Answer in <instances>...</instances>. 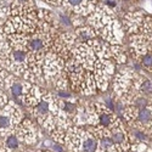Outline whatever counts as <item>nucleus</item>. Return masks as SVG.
I'll list each match as a JSON object with an SVG mask.
<instances>
[{
	"label": "nucleus",
	"mask_w": 152,
	"mask_h": 152,
	"mask_svg": "<svg viewBox=\"0 0 152 152\" xmlns=\"http://www.w3.org/2000/svg\"><path fill=\"white\" fill-rule=\"evenodd\" d=\"M113 72H115V66L111 60L108 58H97L94 65V77L96 80V85L100 90H106L108 84L112 79Z\"/></svg>",
	"instance_id": "obj_1"
},
{
	"label": "nucleus",
	"mask_w": 152,
	"mask_h": 152,
	"mask_svg": "<svg viewBox=\"0 0 152 152\" xmlns=\"http://www.w3.org/2000/svg\"><path fill=\"white\" fill-rule=\"evenodd\" d=\"M135 75H136L135 71L130 67L123 68L116 73V75L113 77V90H115L117 97L123 96L132 89Z\"/></svg>",
	"instance_id": "obj_2"
},
{
	"label": "nucleus",
	"mask_w": 152,
	"mask_h": 152,
	"mask_svg": "<svg viewBox=\"0 0 152 152\" xmlns=\"http://www.w3.org/2000/svg\"><path fill=\"white\" fill-rule=\"evenodd\" d=\"M99 35L105 42L111 45H121L123 37H124V28L122 23L117 20H111L105 27H102L99 32Z\"/></svg>",
	"instance_id": "obj_3"
},
{
	"label": "nucleus",
	"mask_w": 152,
	"mask_h": 152,
	"mask_svg": "<svg viewBox=\"0 0 152 152\" xmlns=\"http://www.w3.org/2000/svg\"><path fill=\"white\" fill-rule=\"evenodd\" d=\"M97 6V0H63L62 6L67 12L83 17L90 16Z\"/></svg>",
	"instance_id": "obj_4"
},
{
	"label": "nucleus",
	"mask_w": 152,
	"mask_h": 152,
	"mask_svg": "<svg viewBox=\"0 0 152 152\" xmlns=\"http://www.w3.org/2000/svg\"><path fill=\"white\" fill-rule=\"evenodd\" d=\"M65 63L66 61L57 54H55L54 51H49L45 56L43 65V73L46 79H55L62 72V68H65Z\"/></svg>",
	"instance_id": "obj_5"
},
{
	"label": "nucleus",
	"mask_w": 152,
	"mask_h": 152,
	"mask_svg": "<svg viewBox=\"0 0 152 152\" xmlns=\"http://www.w3.org/2000/svg\"><path fill=\"white\" fill-rule=\"evenodd\" d=\"M73 57L77 60L86 71H91V72L94 69V65L97 60V56L93 51V49L86 43H82L78 46L74 48Z\"/></svg>",
	"instance_id": "obj_6"
},
{
	"label": "nucleus",
	"mask_w": 152,
	"mask_h": 152,
	"mask_svg": "<svg viewBox=\"0 0 152 152\" xmlns=\"http://www.w3.org/2000/svg\"><path fill=\"white\" fill-rule=\"evenodd\" d=\"M145 16H146L145 12L141 11V10H132V11H128V12H125V14L123 15L122 26H123V28L126 32H128L129 34L139 33Z\"/></svg>",
	"instance_id": "obj_7"
},
{
	"label": "nucleus",
	"mask_w": 152,
	"mask_h": 152,
	"mask_svg": "<svg viewBox=\"0 0 152 152\" xmlns=\"http://www.w3.org/2000/svg\"><path fill=\"white\" fill-rule=\"evenodd\" d=\"M35 0H11L10 15L11 16H24L35 12Z\"/></svg>",
	"instance_id": "obj_8"
},
{
	"label": "nucleus",
	"mask_w": 152,
	"mask_h": 152,
	"mask_svg": "<svg viewBox=\"0 0 152 152\" xmlns=\"http://www.w3.org/2000/svg\"><path fill=\"white\" fill-rule=\"evenodd\" d=\"M74 35H75V38H77V40H79L82 43H88L89 40L99 37L97 31L95 28H93L91 26H80V27H78L74 32Z\"/></svg>",
	"instance_id": "obj_9"
},
{
	"label": "nucleus",
	"mask_w": 152,
	"mask_h": 152,
	"mask_svg": "<svg viewBox=\"0 0 152 152\" xmlns=\"http://www.w3.org/2000/svg\"><path fill=\"white\" fill-rule=\"evenodd\" d=\"M128 133H129V139H130L132 144H135V142H147L150 140L148 133H146L145 130H142L140 128H133V126H130V129L128 130Z\"/></svg>",
	"instance_id": "obj_10"
},
{
	"label": "nucleus",
	"mask_w": 152,
	"mask_h": 152,
	"mask_svg": "<svg viewBox=\"0 0 152 152\" xmlns=\"http://www.w3.org/2000/svg\"><path fill=\"white\" fill-rule=\"evenodd\" d=\"M111 56L115 60V62L119 63V65H124L128 62L126 53L122 49L121 45H111Z\"/></svg>",
	"instance_id": "obj_11"
},
{
	"label": "nucleus",
	"mask_w": 152,
	"mask_h": 152,
	"mask_svg": "<svg viewBox=\"0 0 152 152\" xmlns=\"http://www.w3.org/2000/svg\"><path fill=\"white\" fill-rule=\"evenodd\" d=\"M136 60L140 65L142 66V68H145L147 72L152 73V49H150L148 51H146L145 54H142L141 56H139Z\"/></svg>",
	"instance_id": "obj_12"
},
{
	"label": "nucleus",
	"mask_w": 152,
	"mask_h": 152,
	"mask_svg": "<svg viewBox=\"0 0 152 152\" xmlns=\"http://www.w3.org/2000/svg\"><path fill=\"white\" fill-rule=\"evenodd\" d=\"M57 22L61 24L62 27H65V28H69V27L74 26L72 16H69L67 14L66 10H65V12H58V14H57Z\"/></svg>",
	"instance_id": "obj_13"
},
{
	"label": "nucleus",
	"mask_w": 152,
	"mask_h": 152,
	"mask_svg": "<svg viewBox=\"0 0 152 152\" xmlns=\"http://www.w3.org/2000/svg\"><path fill=\"white\" fill-rule=\"evenodd\" d=\"M5 147L9 150H16L20 147V137L16 134H10L5 139Z\"/></svg>",
	"instance_id": "obj_14"
},
{
	"label": "nucleus",
	"mask_w": 152,
	"mask_h": 152,
	"mask_svg": "<svg viewBox=\"0 0 152 152\" xmlns=\"http://www.w3.org/2000/svg\"><path fill=\"white\" fill-rule=\"evenodd\" d=\"M101 4H104L107 9H110L113 12H115V9L117 7V1H116V0H104Z\"/></svg>",
	"instance_id": "obj_15"
},
{
	"label": "nucleus",
	"mask_w": 152,
	"mask_h": 152,
	"mask_svg": "<svg viewBox=\"0 0 152 152\" xmlns=\"http://www.w3.org/2000/svg\"><path fill=\"white\" fill-rule=\"evenodd\" d=\"M43 1H45L46 4L51 5V6L61 7V6H62V3H63V0H43Z\"/></svg>",
	"instance_id": "obj_16"
},
{
	"label": "nucleus",
	"mask_w": 152,
	"mask_h": 152,
	"mask_svg": "<svg viewBox=\"0 0 152 152\" xmlns=\"http://www.w3.org/2000/svg\"><path fill=\"white\" fill-rule=\"evenodd\" d=\"M142 1H148V0H142Z\"/></svg>",
	"instance_id": "obj_17"
},
{
	"label": "nucleus",
	"mask_w": 152,
	"mask_h": 152,
	"mask_svg": "<svg viewBox=\"0 0 152 152\" xmlns=\"http://www.w3.org/2000/svg\"><path fill=\"white\" fill-rule=\"evenodd\" d=\"M151 135H152V133H151Z\"/></svg>",
	"instance_id": "obj_18"
}]
</instances>
